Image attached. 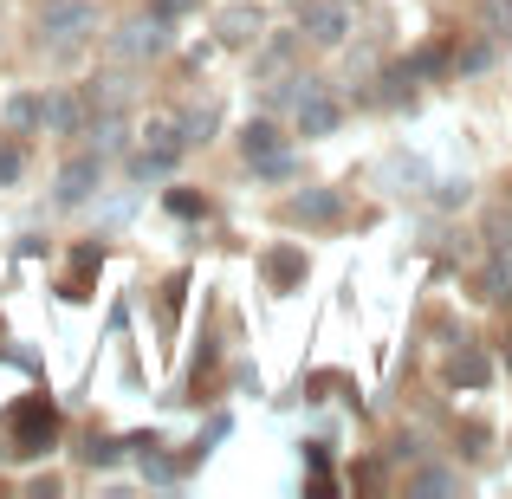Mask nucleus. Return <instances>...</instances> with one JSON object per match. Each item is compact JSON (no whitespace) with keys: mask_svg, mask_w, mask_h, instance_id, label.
<instances>
[{"mask_svg":"<svg viewBox=\"0 0 512 499\" xmlns=\"http://www.w3.org/2000/svg\"><path fill=\"white\" fill-rule=\"evenodd\" d=\"M98 33V0H39V39L59 52L85 46Z\"/></svg>","mask_w":512,"mask_h":499,"instance_id":"obj_1","label":"nucleus"},{"mask_svg":"<svg viewBox=\"0 0 512 499\" xmlns=\"http://www.w3.org/2000/svg\"><path fill=\"white\" fill-rule=\"evenodd\" d=\"M111 59L117 65H143V59H156V52H169V13H137V20H124L111 39Z\"/></svg>","mask_w":512,"mask_h":499,"instance_id":"obj_2","label":"nucleus"},{"mask_svg":"<svg viewBox=\"0 0 512 499\" xmlns=\"http://www.w3.org/2000/svg\"><path fill=\"white\" fill-rule=\"evenodd\" d=\"M7 428H13V441H20L26 454H39V448H52V435H59V415H52L46 396H26V402H13Z\"/></svg>","mask_w":512,"mask_h":499,"instance_id":"obj_3","label":"nucleus"},{"mask_svg":"<svg viewBox=\"0 0 512 499\" xmlns=\"http://www.w3.org/2000/svg\"><path fill=\"white\" fill-rule=\"evenodd\" d=\"M104 182V156H72V163L59 169V188H52V201L59 208H78V201H91Z\"/></svg>","mask_w":512,"mask_h":499,"instance_id":"obj_4","label":"nucleus"},{"mask_svg":"<svg viewBox=\"0 0 512 499\" xmlns=\"http://www.w3.org/2000/svg\"><path fill=\"white\" fill-rule=\"evenodd\" d=\"M214 33H221L227 46H260L266 39V13L253 7V0H227V7L214 13Z\"/></svg>","mask_w":512,"mask_h":499,"instance_id":"obj_5","label":"nucleus"},{"mask_svg":"<svg viewBox=\"0 0 512 499\" xmlns=\"http://www.w3.org/2000/svg\"><path fill=\"white\" fill-rule=\"evenodd\" d=\"M344 124V111H338V98H325V91H299V130L305 137H331V130Z\"/></svg>","mask_w":512,"mask_h":499,"instance_id":"obj_6","label":"nucleus"},{"mask_svg":"<svg viewBox=\"0 0 512 499\" xmlns=\"http://www.w3.org/2000/svg\"><path fill=\"white\" fill-rule=\"evenodd\" d=\"M292 221H305V227H325V221H338V195L331 188H305V195H292Z\"/></svg>","mask_w":512,"mask_h":499,"instance_id":"obj_7","label":"nucleus"},{"mask_svg":"<svg viewBox=\"0 0 512 499\" xmlns=\"http://www.w3.org/2000/svg\"><path fill=\"white\" fill-rule=\"evenodd\" d=\"M344 7H338V0H318V7H305V33H312L318 39V46H338V39H344Z\"/></svg>","mask_w":512,"mask_h":499,"instance_id":"obj_8","label":"nucleus"},{"mask_svg":"<svg viewBox=\"0 0 512 499\" xmlns=\"http://www.w3.org/2000/svg\"><path fill=\"white\" fill-rule=\"evenodd\" d=\"M39 124L59 130V137H72V130H78V98H72V91H52V98H39Z\"/></svg>","mask_w":512,"mask_h":499,"instance_id":"obj_9","label":"nucleus"},{"mask_svg":"<svg viewBox=\"0 0 512 499\" xmlns=\"http://www.w3.org/2000/svg\"><path fill=\"white\" fill-rule=\"evenodd\" d=\"M214 124H221V111H214V104H195V111H188L182 124H175L182 150H188V143H208V137H214Z\"/></svg>","mask_w":512,"mask_h":499,"instance_id":"obj_10","label":"nucleus"},{"mask_svg":"<svg viewBox=\"0 0 512 499\" xmlns=\"http://www.w3.org/2000/svg\"><path fill=\"white\" fill-rule=\"evenodd\" d=\"M266 279H273V286H299L305 279V253H292V247L266 253Z\"/></svg>","mask_w":512,"mask_h":499,"instance_id":"obj_11","label":"nucleus"},{"mask_svg":"<svg viewBox=\"0 0 512 499\" xmlns=\"http://www.w3.org/2000/svg\"><path fill=\"white\" fill-rule=\"evenodd\" d=\"M175 156H182V150H150V143H143V150L130 156V175H137V182H156V175L175 169Z\"/></svg>","mask_w":512,"mask_h":499,"instance_id":"obj_12","label":"nucleus"},{"mask_svg":"<svg viewBox=\"0 0 512 499\" xmlns=\"http://www.w3.org/2000/svg\"><path fill=\"white\" fill-rule=\"evenodd\" d=\"M91 104H98V111H124V104H130V78L124 72L98 78V85H91Z\"/></svg>","mask_w":512,"mask_h":499,"instance_id":"obj_13","label":"nucleus"},{"mask_svg":"<svg viewBox=\"0 0 512 499\" xmlns=\"http://www.w3.org/2000/svg\"><path fill=\"white\" fill-rule=\"evenodd\" d=\"M240 150H247V163L279 156V130H273V124H247V130H240Z\"/></svg>","mask_w":512,"mask_h":499,"instance_id":"obj_14","label":"nucleus"},{"mask_svg":"<svg viewBox=\"0 0 512 499\" xmlns=\"http://www.w3.org/2000/svg\"><path fill=\"white\" fill-rule=\"evenodd\" d=\"M7 124H13V130H39V98H33V91L7 98Z\"/></svg>","mask_w":512,"mask_h":499,"instance_id":"obj_15","label":"nucleus"},{"mask_svg":"<svg viewBox=\"0 0 512 499\" xmlns=\"http://www.w3.org/2000/svg\"><path fill=\"white\" fill-rule=\"evenodd\" d=\"M143 143H150V150H182V137H175V124H169V117L143 124Z\"/></svg>","mask_w":512,"mask_h":499,"instance_id":"obj_16","label":"nucleus"},{"mask_svg":"<svg viewBox=\"0 0 512 499\" xmlns=\"http://www.w3.org/2000/svg\"><path fill=\"white\" fill-rule=\"evenodd\" d=\"M448 376H454V383H480V376H487V363H480V357H454Z\"/></svg>","mask_w":512,"mask_h":499,"instance_id":"obj_17","label":"nucleus"},{"mask_svg":"<svg viewBox=\"0 0 512 499\" xmlns=\"http://www.w3.org/2000/svg\"><path fill=\"white\" fill-rule=\"evenodd\" d=\"M487 26L493 33H512V0H487Z\"/></svg>","mask_w":512,"mask_h":499,"instance_id":"obj_18","label":"nucleus"},{"mask_svg":"<svg viewBox=\"0 0 512 499\" xmlns=\"http://www.w3.org/2000/svg\"><path fill=\"white\" fill-rule=\"evenodd\" d=\"M7 182H20V150L0 143V188H7Z\"/></svg>","mask_w":512,"mask_h":499,"instance_id":"obj_19","label":"nucleus"},{"mask_svg":"<svg viewBox=\"0 0 512 499\" xmlns=\"http://www.w3.org/2000/svg\"><path fill=\"white\" fill-rule=\"evenodd\" d=\"M415 487H422V493H448V487H454V474H422Z\"/></svg>","mask_w":512,"mask_h":499,"instance_id":"obj_20","label":"nucleus"}]
</instances>
